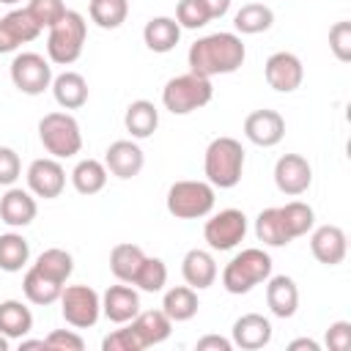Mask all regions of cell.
Segmentation results:
<instances>
[{"mask_svg":"<svg viewBox=\"0 0 351 351\" xmlns=\"http://www.w3.org/2000/svg\"><path fill=\"white\" fill-rule=\"evenodd\" d=\"M247 58V47L241 41L239 33H208L203 38H197L189 52H186V63L189 71L200 74V77H217V74H233L241 69Z\"/></svg>","mask_w":351,"mask_h":351,"instance_id":"cell-1","label":"cell"},{"mask_svg":"<svg viewBox=\"0 0 351 351\" xmlns=\"http://www.w3.org/2000/svg\"><path fill=\"white\" fill-rule=\"evenodd\" d=\"M203 173L214 189H233L244 176V148L236 137H214L203 154Z\"/></svg>","mask_w":351,"mask_h":351,"instance_id":"cell-2","label":"cell"},{"mask_svg":"<svg viewBox=\"0 0 351 351\" xmlns=\"http://www.w3.org/2000/svg\"><path fill=\"white\" fill-rule=\"evenodd\" d=\"M271 255L261 247H247L241 252H236L225 269H222V288L233 296L250 293L255 285L266 282L271 277Z\"/></svg>","mask_w":351,"mask_h":351,"instance_id":"cell-3","label":"cell"},{"mask_svg":"<svg viewBox=\"0 0 351 351\" xmlns=\"http://www.w3.org/2000/svg\"><path fill=\"white\" fill-rule=\"evenodd\" d=\"M88 38V22L80 11H66L47 33V58L55 66H71L85 47Z\"/></svg>","mask_w":351,"mask_h":351,"instance_id":"cell-4","label":"cell"},{"mask_svg":"<svg viewBox=\"0 0 351 351\" xmlns=\"http://www.w3.org/2000/svg\"><path fill=\"white\" fill-rule=\"evenodd\" d=\"M214 99V85L208 77H200L195 71L170 77L162 88V104L173 115H189L200 107H206Z\"/></svg>","mask_w":351,"mask_h":351,"instance_id":"cell-5","label":"cell"},{"mask_svg":"<svg viewBox=\"0 0 351 351\" xmlns=\"http://www.w3.org/2000/svg\"><path fill=\"white\" fill-rule=\"evenodd\" d=\"M214 203H217L214 186L197 178L173 181L165 197V206L176 219H203L214 211Z\"/></svg>","mask_w":351,"mask_h":351,"instance_id":"cell-6","label":"cell"},{"mask_svg":"<svg viewBox=\"0 0 351 351\" xmlns=\"http://www.w3.org/2000/svg\"><path fill=\"white\" fill-rule=\"evenodd\" d=\"M38 140L55 159H71L82 151V132L71 112H47L38 121Z\"/></svg>","mask_w":351,"mask_h":351,"instance_id":"cell-7","label":"cell"},{"mask_svg":"<svg viewBox=\"0 0 351 351\" xmlns=\"http://www.w3.org/2000/svg\"><path fill=\"white\" fill-rule=\"evenodd\" d=\"M60 315L74 329L96 326L101 318V296L90 285H63L60 291Z\"/></svg>","mask_w":351,"mask_h":351,"instance_id":"cell-8","label":"cell"},{"mask_svg":"<svg viewBox=\"0 0 351 351\" xmlns=\"http://www.w3.org/2000/svg\"><path fill=\"white\" fill-rule=\"evenodd\" d=\"M8 71L14 88L25 96H41L52 85V63L38 52H16Z\"/></svg>","mask_w":351,"mask_h":351,"instance_id":"cell-9","label":"cell"},{"mask_svg":"<svg viewBox=\"0 0 351 351\" xmlns=\"http://www.w3.org/2000/svg\"><path fill=\"white\" fill-rule=\"evenodd\" d=\"M244 236H247V214L241 208H222L211 214L203 225V239L214 252H228L239 247Z\"/></svg>","mask_w":351,"mask_h":351,"instance_id":"cell-10","label":"cell"},{"mask_svg":"<svg viewBox=\"0 0 351 351\" xmlns=\"http://www.w3.org/2000/svg\"><path fill=\"white\" fill-rule=\"evenodd\" d=\"M25 178H27V189L36 197H44V200H55L66 189V170H63L60 159H55V156L33 159L27 165Z\"/></svg>","mask_w":351,"mask_h":351,"instance_id":"cell-11","label":"cell"},{"mask_svg":"<svg viewBox=\"0 0 351 351\" xmlns=\"http://www.w3.org/2000/svg\"><path fill=\"white\" fill-rule=\"evenodd\" d=\"M263 77H266L269 88H274L277 93H293L304 80V66H302L299 55L280 49V52H271L266 58Z\"/></svg>","mask_w":351,"mask_h":351,"instance_id":"cell-12","label":"cell"},{"mask_svg":"<svg viewBox=\"0 0 351 351\" xmlns=\"http://www.w3.org/2000/svg\"><path fill=\"white\" fill-rule=\"evenodd\" d=\"M274 184L282 195L299 197L313 184V167L302 154H282L274 162Z\"/></svg>","mask_w":351,"mask_h":351,"instance_id":"cell-13","label":"cell"},{"mask_svg":"<svg viewBox=\"0 0 351 351\" xmlns=\"http://www.w3.org/2000/svg\"><path fill=\"white\" fill-rule=\"evenodd\" d=\"M41 36V25L30 16L27 8H14L0 16V55L16 52L22 44H30Z\"/></svg>","mask_w":351,"mask_h":351,"instance_id":"cell-14","label":"cell"},{"mask_svg":"<svg viewBox=\"0 0 351 351\" xmlns=\"http://www.w3.org/2000/svg\"><path fill=\"white\" fill-rule=\"evenodd\" d=\"M244 137L258 148H274L285 137V118L277 110H252L244 118Z\"/></svg>","mask_w":351,"mask_h":351,"instance_id":"cell-15","label":"cell"},{"mask_svg":"<svg viewBox=\"0 0 351 351\" xmlns=\"http://www.w3.org/2000/svg\"><path fill=\"white\" fill-rule=\"evenodd\" d=\"M310 252L324 266H337L348 255V239L340 225H318L310 230Z\"/></svg>","mask_w":351,"mask_h":351,"instance_id":"cell-16","label":"cell"},{"mask_svg":"<svg viewBox=\"0 0 351 351\" xmlns=\"http://www.w3.org/2000/svg\"><path fill=\"white\" fill-rule=\"evenodd\" d=\"M145 165V154L134 140H115L104 151V167L115 178H134Z\"/></svg>","mask_w":351,"mask_h":351,"instance_id":"cell-17","label":"cell"},{"mask_svg":"<svg viewBox=\"0 0 351 351\" xmlns=\"http://www.w3.org/2000/svg\"><path fill=\"white\" fill-rule=\"evenodd\" d=\"M230 343L244 351H258V348L269 346L271 343V321L261 313H244L241 318L233 321Z\"/></svg>","mask_w":351,"mask_h":351,"instance_id":"cell-18","label":"cell"},{"mask_svg":"<svg viewBox=\"0 0 351 351\" xmlns=\"http://www.w3.org/2000/svg\"><path fill=\"white\" fill-rule=\"evenodd\" d=\"M38 214V203H36V195L30 189H22V186H8L0 197V219L8 225V228H25L36 219Z\"/></svg>","mask_w":351,"mask_h":351,"instance_id":"cell-19","label":"cell"},{"mask_svg":"<svg viewBox=\"0 0 351 351\" xmlns=\"http://www.w3.org/2000/svg\"><path fill=\"white\" fill-rule=\"evenodd\" d=\"M137 313H140V293L129 282L110 285L101 293V315L107 321H112V324H129Z\"/></svg>","mask_w":351,"mask_h":351,"instance_id":"cell-20","label":"cell"},{"mask_svg":"<svg viewBox=\"0 0 351 351\" xmlns=\"http://www.w3.org/2000/svg\"><path fill=\"white\" fill-rule=\"evenodd\" d=\"M266 304L274 318H293L299 310V288L293 277L274 274L266 280Z\"/></svg>","mask_w":351,"mask_h":351,"instance_id":"cell-21","label":"cell"},{"mask_svg":"<svg viewBox=\"0 0 351 351\" xmlns=\"http://www.w3.org/2000/svg\"><path fill=\"white\" fill-rule=\"evenodd\" d=\"M181 274H184V282L189 285V288H195V291H206V288H211L214 282H217V274H219V269H217V261H214V255L208 252V250H189L186 255H184V261H181Z\"/></svg>","mask_w":351,"mask_h":351,"instance_id":"cell-22","label":"cell"},{"mask_svg":"<svg viewBox=\"0 0 351 351\" xmlns=\"http://www.w3.org/2000/svg\"><path fill=\"white\" fill-rule=\"evenodd\" d=\"M129 326H132L134 335L140 337L143 348H151V346L165 343V340L170 337V332H173V321L165 315L162 307H159V310H140V313L129 321Z\"/></svg>","mask_w":351,"mask_h":351,"instance_id":"cell-23","label":"cell"},{"mask_svg":"<svg viewBox=\"0 0 351 351\" xmlns=\"http://www.w3.org/2000/svg\"><path fill=\"white\" fill-rule=\"evenodd\" d=\"M49 90L63 110H80L88 104V80L80 71H63L52 77Z\"/></svg>","mask_w":351,"mask_h":351,"instance_id":"cell-24","label":"cell"},{"mask_svg":"<svg viewBox=\"0 0 351 351\" xmlns=\"http://www.w3.org/2000/svg\"><path fill=\"white\" fill-rule=\"evenodd\" d=\"M143 41L151 52H170L181 41V25L173 16H151L143 27Z\"/></svg>","mask_w":351,"mask_h":351,"instance_id":"cell-25","label":"cell"},{"mask_svg":"<svg viewBox=\"0 0 351 351\" xmlns=\"http://www.w3.org/2000/svg\"><path fill=\"white\" fill-rule=\"evenodd\" d=\"M123 126H126V132L132 134V140H145V137H151V134L156 132V126H159V110H156V104L148 101V99L132 101V104L126 107V112H123Z\"/></svg>","mask_w":351,"mask_h":351,"instance_id":"cell-26","label":"cell"},{"mask_svg":"<svg viewBox=\"0 0 351 351\" xmlns=\"http://www.w3.org/2000/svg\"><path fill=\"white\" fill-rule=\"evenodd\" d=\"M197 307H200L197 291L189 288V285H173V288H167L165 296H162V310H165V315H167L173 324L192 321V318L197 315Z\"/></svg>","mask_w":351,"mask_h":351,"instance_id":"cell-27","label":"cell"},{"mask_svg":"<svg viewBox=\"0 0 351 351\" xmlns=\"http://www.w3.org/2000/svg\"><path fill=\"white\" fill-rule=\"evenodd\" d=\"M33 329V313L25 302L19 299H5L0 302V335L8 340H22Z\"/></svg>","mask_w":351,"mask_h":351,"instance_id":"cell-28","label":"cell"},{"mask_svg":"<svg viewBox=\"0 0 351 351\" xmlns=\"http://www.w3.org/2000/svg\"><path fill=\"white\" fill-rule=\"evenodd\" d=\"M143 261H145V252L132 241H121V244H115L110 250V271H112V277L118 282H129L132 285Z\"/></svg>","mask_w":351,"mask_h":351,"instance_id":"cell-29","label":"cell"},{"mask_svg":"<svg viewBox=\"0 0 351 351\" xmlns=\"http://www.w3.org/2000/svg\"><path fill=\"white\" fill-rule=\"evenodd\" d=\"M274 25V11L266 3H244L236 14H233V27L241 36H258L266 33Z\"/></svg>","mask_w":351,"mask_h":351,"instance_id":"cell-30","label":"cell"},{"mask_svg":"<svg viewBox=\"0 0 351 351\" xmlns=\"http://www.w3.org/2000/svg\"><path fill=\"white\" fill-rule=\"evenodd\" d=\"M107 167L104 162L99 159H80L71 170V186L80 192V195H99L104 186H107Z\"/></svg>","mask_w":351,"mask_h":351,"instance_id":"cell-31","label":"cell"},{"mask_svg":"<svg viewBox=\"0 0 351 351\" xmlns=\"http://www.w3.org/2000/svg\"><path fill=\"white\" fill-rule=\"evenodd\" d=\"M255 239L263 247H285V244H291V236H288V230L282 225V217H280V206H269L255 217Z\"/></svg>","mask_w":351,"mask_h":351,"instance_id":"cell-32","label":"cell"},{"mask_svg":"<svg viewBox=\"0 0 351 351\" xmlns=\"http://www.w3.org/2000/svg\"><path fill=\"white\" fill-rule=\"evenodd\" d=\"M30 261V244L22 233L16 230H8V233H0V271H22Z\"/></svg>","mask_w":351,"mask_h":351,"instance_id":"cell-33","label":"cell"},{"mask_svg":"<svg viewBox=\"0 0 351 351\" xmlns=\"http://www.w3.org/2000/svg\"><path fill=\"white\" fill-rule=\"evenodd\" d=\"M30 266L38 269L44 277H49L52 282L66 285L69 277H71V271H74V258H71V252H66V250H60V247H49V250H44V252L36 258V263H30Z\"/></svg>","mask_w":351,"mask_h":351,"instance_id":"cell-34","label":"cell"},{"mask_svg":"<svg viewBox=\"0 0 351 351\" xmlns=\"http://www.w3.org/2000/svg\"><path fill=\"white\" fill-rule=\"evenodd\" d=\"M60 291H63V285H58V282H52L49 277H44L38 269H27L25 271V277H22V293H25V299L27 302H33V304H52V302H58L60 299Z\"/></svg>","mask_w":351,"mask_h":351,"instance_id":"cell-35","label":"cell"},{"mask_svg":"<svg viewBox=\"0 0 351 351\" xmlns=\"http://www.w3.org/2000/svg\"><path fill=\"white\" fill-rule=\"evenodd\" d=\"M280 217H282V225H285L291 241L299 239V236H307L313 230V225H315L313 206L310 203H302V200H291V203L280 206Z\"/></svg>","mask_w":351,"mask_h":351,"instance_id":"cell-36","label":"cell"},{"mask_svg":"<svg viewBox=\"0 0 351 351\" xmlns=\"http://www.w3.org/2000/svg\"><path fill=\"white\" fill-rule=\"evenodd\" d=\"M88 14L90 22H96L101 30H115L129 16V0H90Z\"/></svg>","mask_w":351,"mask_h":351,"instance_id":"cell-37","label":"cell"},{"mask_svg":"<svg viewBox=\"0 0 351 351\" xmlns=\"http://www.w3.org/2000/svg\"><path fill=\"white\" fill-rule=\"evenodd\" d=\"M132 285H137V288L145 291V293H159V291L167 285V266H165V261L145 255V261L140 263V269H137Z\"/></svg>","mask_w":351,"mask_h":351,"instance_id":"cell-38","label":"cell"},{"mask_svg":"<svg viewBox=\"0 0 351 351\" xmlns=\"http://www.w3.org/2000/svg\"><path fill=\"white\" fill-rule=\"evenodd\" d=\"M176 22L181 25V30H200L211 22V14H208L203 0H178Z\"/></svg>","mask_w":351,"mask_h":351,"instance_id":"cell-39","label":"cell"},{"mask_svg":"<svg viewBox=\"0 0 351 351\" xmlns=\"http://www.w3.org/2000/svg\"><path fill=\"white\" fill-rule=\"evenodd\" d=\"M25 8H27V11H30V16L41 25V30H44V27L49 30V27H52V25H55L66 11H69L63 0H30Z\"/></svg>","mask_w":351,"mask_h":351,"instance_id":"cell-40","label":"cell"},{"mask_svg":"<svg viewBox=\"0 0 351 351\" xmlns=\"http://www.w3.org/2000/svg\"><path fill=\"white\" fill-rule=\"evenodd\" d=\"M329 49H332V55L340 63H348L351 60V22L348 19L335 22L329 27Z\"/></svg>","mask_w":351,"mask_h":351,"instance_id":"cell-41","label":"cell"},{"mask_svg":"<svg viewBox=\"0 0 351 351\" xmlns=\"http://www.w3.org/2000/svg\"><path fill=\"white\" fill-rule=\"evenodd\" d=\"M101 351H143V343L134 335V329L129 324H123V329H112L101 340Z\"/></svg>","mask_w":351,"mask_h":351,"instance_id":"cell-42","label":"cell"},{"mask_svg":"<svg viewBox=\"0 0 351 351\" xmlns=\"http://www.w3.org/2000/svg\"><path fill=\"white\" fill-rule=\"evenodd\" d=\"M44 343L49 351H82L85 348V340L74 329H52L44 337Z\"/></svg>","mask_w":351,"mask_h":351,"instance_id":"cell-43","label":"cell"},{"mask_svg":"<svg viewBox=\"0 0 351 351\" xmlns=\"http://www.w3.org/2000/svg\"><path fill=\"white\" fill-rule=\"evenodd\" d=\"M19 176H22L19 154L8 145H0V186H14Z\"/></svg>","mask_w":351,"mask_h":351,"instance_id":"cell-44","label":"cell"},{"mask_svg":"<svg viewBox=\"0 0 351 351\" xmlns=\"http://www.w3.org/2000/svg\"><path fill=\"white\" fill-rule=\"evenodd\" d=\"M326 346L329 351H348L351 346V324L348 321H335L326 329Z\"/></svg>","mask_w":351,"mask_h":351,"instance_id":"cell-45","label":"cell"},{"mask_svg":"<svg viewBox=\"0 0 351 351\" xmlns=\"http://www.w3.org/2000/svg\"><path fill=\"white\" fill-rule=\"evenodd\" d=\"M195 348H197V351H230L233 343H230L228 337H219V335H206V337H200V340L195 343Z\"/></svg>","mask_w":351,"mask_h":351,"instance_id":"cell-46","label":"cell"},{"mask_svg":"<svg viewBox=\"0 0 351 351\" xmlns=\"http://www.w3.org/2000/svg\"><path fill=\"white\" fill-rule=\"evenodd\" d=\"M203 3H206V8H208L211 19H222V16L230 11V3H233V0H203Z\"/></svg>","mask_w":351,"mask_h":351,"instance_id":"cell-47","label":"cell"},{"mask_svg":"<svg viewBox=\"0 0 351 351\" xmlns=\"http://www.w3.org/2000/svg\"><path fill=\"white\" fill-rule=\"evenodd\" d=\"M302 348H307V351H321V346H318L315 340H310V337H296V340L288 343V351H302Z\"/></svg>","mask_w":351,"mask_h":351,"instance_id":"cell-48","label":"cell"},{"mask_svg":"<svg viewBox=\"0 0 351 351\" xmlns=\"http://www.w3.org/2000/svg\"><path fill=\"white\" fill-rule=\"evenodd\" d=\"M19 348H47V343L44 340H19Z\"/></svg>","mask_w":351,"mask_h":351,"instance_id":"cell-49","label":"cell"},{"mask_svg":"<svg viewBox=\"0 0 351 351\" xmlns=\"http://www.w3.org/2000/svg\"><path fill=\"white\" fill-rule=\"evenodd\" d=\"M8 348H11V340L5 335H0V351H8Z\"/></svg>","mask_w":351,"mask_h":351,"instance_id":"cell-50","label":"cell"},{"mask_svg":"<svg viewBox=\"0 0 351 351\" xmlns=\"http://www.w3.org/2000/svg\"><path fill=\"white\" fill-rule=\"evenodd\" d=\"M0 3H3V5H16L19 0H0Z\"/></svg>","mask_w":351,"mask_h":351,"instance_id":"cell-51","label":"cell"}]
</instances>
